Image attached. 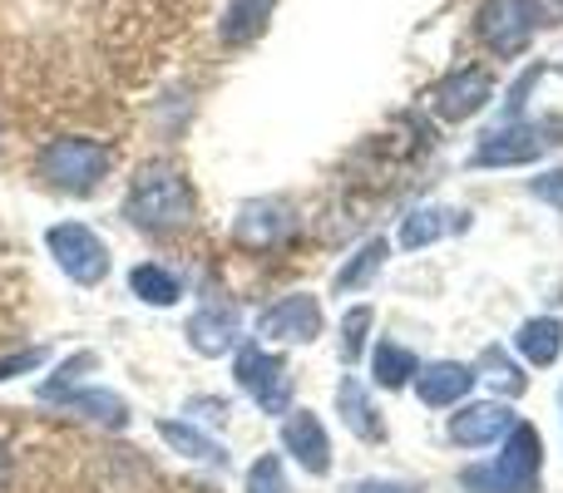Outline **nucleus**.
<instances>
[{"instance_id": "4", "label": "nucleus", "mask_w": 563, "mask_h": 493, "mask_svg": "<svg viewBox=\"0 0 563 493\" xmlns=\"http://www.w3.org/2000/svg\"><path fill=\"white\" fill-rule=\"evenodd\" d=\"M544 25L534 0H485L475 15V30L499 59H515L534 45V30Z\"/></svg>"}, {"instance_id": "2", "label": "nucleus", "mask_w": 563, "mask_h": 493, "mask_svg": "<svg viewBox=\"0 0 563 493\" xmlns=\"http://www.w3.org/2000/svg\"><path fill=\"white\" fill-rule=\"evenodd\" d=\"M539 469H544V445H539L534 425H515L505 435V449L495 464L465 469L470 493H539Z\"/></svg>"}, {"instance_id": "10", "label": "nucleus", "mask_w": 563, "mask_h": 493, "mask_svg": "<svg viewBox=\"0 0 563 493\" xmlns=\"http://www.w3.org/2000/svg\"><path fill=\"white\" fill-rule=\"evenodd\" d=\"M515 425H519L515 410L499 405V400H485V405H470L450 419V439H455L460 449H485V445H495V439H505Z\"/></svg>"}, {"instance_id": "31", "label": "nucleus", "mask_w": 563, "mask_h": 493, "mask_svg": "<svg viewBox=\"0 0 563 493\" xmlns=\"http://www.w3.org/2000/svg\"><path fill=\"white\" fill-rule=\"evenodd\" d=\"M5 479H10V459H5V449H0V489H5Z\"/></svg>"}, {"instance_id": "5", "label": "nucleus", "mask_w": 563, "mask_h": 493, "mask_svg": "<svg viewBox=\"0 0 563 493\" xmlns=\"http://www.w3.org/2000/svg\"><path fill=\"white\" fill-rule=\"evenodd\" d=\"M45 247L49 257L59 261L65 277H75L79 287H99L109 277V247L99 233H89L85 223H59L45 233Z\"/></svg>"}, {"instance_id": "28", "label": "nucleus", "mask_w": 563, "mask_h": 493, "mask_svg": "<svg viewBox=\"0 0 563 493\" xmlns=\"http://www.w3.org/2000/svg\"><path fill=\"white\" fill-rule=\"evenodd\" d=\"M40 360H45V350H20V356H10V360H0V380H10V376H20V370H35Z\"/></svg>"}, {"instance_id": "26", "label": "nucleus", "mask_w": 563, "mask_h": 493, "mask_svg": "<svg viewBox=\"0 0 563 493\" xmlns=\"http://www.w3.org/2000/svg\"><path fill=\"white\" fill-rule=\"evenodd\" d=\"M247 493H291L277 455H263L253 469H247Z\"/></svg>"}, {"instance_id": "25", "label": "nucleus", "mask_w": 563, "mask_h": 493, "mask_svg": "<svg viewBox=\"0 0 563 493\" xmlns=\"http://www.w3.org/2000/svg\"><path fill=\"white\" fill-rule=\"evenodd\" d=\"M479 370H485V380H489V385H499L505 395H519V390H525V376H519V370L509 366L505 350H495V346L479 356Z\"/></svg>"}, {"instance_id": "6", "label": "nucleus", "mask_w": 563, "mask_h": 493, "mask_svg": "<svg viewBox=\"0 0 563 493\" xmlns=\"http://www.w3.org/2000/svg\"><path fill=\"white\" fill-rule=\"evenodd\" d=\"M238 385H243L267 415H287L291 376H287V360L273 356V350H263V346L238 350Z\"/></svg>"}, {"instance_id": "30", "label": "nucleus", "mask_w": 563, "mask_h": 493, "mask_svg": "<svg viewBox=\"0 0 563 493\" xmlns=\"http://www.w3.org/2000/svg\"><path fill=\"white\" fill-rule=\"evenodd\" d=\"M351 493H420V489H410V484H390V479H366V484H356Z\"/></svg>"}, {"instance_id": "13", "label": "nucleus", "mask_w": 563, "mask_h": 493, "mask_svg": "<svg viewBox=\"0 0 563 493\" xmlns=\"http://www.w3.org/2000/svg\"><path fill=\"white\" fill-rule=\"evenodd\" d=\"M188 346L198 356H228L238 346V306H203L188 316Z\"/></svg>"}, {"instance_id": "24", "label": "nucleus", "mask_w": 563, "mask_h": 493, "mask_svg": "<svg viewBox=\"0 0 563 493\" xmlns=\"http://www.w3.org/2000/svg\"><path fill=\"white\" fill-rule=\"evenodd\" d=\"M371 321H376V311L371 306H356V311H346L341 316V360H361V350H366V330H371Z\"/></svg>"}, {"instance_id": "23", "label": "nucleus", "mask_w": 563, "mask_h": 493, "mask_svg": "<svg viewBox=\"0 0 563 493\" xmlns=\"http://www.w3.org/2000/svg\"><path fill=\"white\" fill-rule=\"evenodd\" d=\"M445 217H450V213H435V208H416V213L400 223V247H410V251H416V247H430V243H435V237L450 227Z\"/></svg>"}, {"instance_id": "19", "label": "nucleus", "mask_w": 563, "mask_h": 493, "mask_svg": "<svg viewBox=\"0 0 563 493\" xmlns=\"http://www.w3.org/2000/svg\"><path fill=\"white\" fill-rule=\"evenodd\" d=\"M129 291H134L139 301H148V306H174V301L184 296V281H178L174 271H164L158 261H144V267L129 271Z\"/></svg>"}, {"instance_id": "7", "label": "nucleus", "mask_w": 563, "mask_h": 493, "mask_svg": "<svg viewBox=\"0 0 563 493\" xmlns=\"http://www.w3.org/2000/svg\"><path fill=\"white\" fill-rule=\"evenodd\" d=\"M549 128L539 124H519V119H509L505 128H489L485 138H479L475 158L470 164L475 168H515V164H534L539 154H544L554 138H544Z\"/></svg>"}, {"instance_id": "27", "label": "nucleus", "mask_w": 563, "mask_h": 493, "mask_svg": "<svg viewBox=\"0 0 563 493\" xmlns=\"http://www.w3.org/2000/svg\"><path fill=\"white\" fill-rule=\"evenodd\" d=\"M529 193L544 198L549 208H559V213H563V168H554V173H544V178H534V183H529Z\"/></svg>"}, {"instance_id": "11", "label": "nucleus", "mask_w": 563, "mask_h": 493, "mask_svg": "<svg viewBox=\"0 0 563 493\" xmlns=\"http://www.w3.org/2000/svg\"><path fill=\"white\" fill-rule=\"evenodd\" d=\"M233 233L243 247H277L297 233V217H291V208L282 203V198H263V203H247L243 213H238Z\"/></svg>"}, {"instance_id": "9", "label": "nucleus", "mask_w": 563, "mask_h": 493, "mask_svg": "<svg viewBox=\"0 0 563 493\" xmlns=\"http://www.w3.org/2000/svg\"><path fill=\"white\" fill-rule=\"evenodd\" d=\"M257 330L273 340H317L321 336V306L317 296L297 291V296H282L273 311L257 316Z\"/></svg>"}, {"instance_id": "15", "label": "nucleus", "mask_w": 563, "mask_h": 493, "mask_svg": "<svg viewBox=\"0 0 563 493\" xmlns=\"http://www.w3.org/2000/svg\"><path fill=\"white\" fill-rule=\"evenodd\" d=\"M336 415H341V425H346L356 439H366V445H380V439H386V425H380L376 405H371L366 385H361L356 376H346L336 385Z\"/></svg>"}, {"instance_id": "14", "label": "nucleus", "mask_w": 563, "mask_h": 493, "mask_svg": "<svg viewBox=\"0 0 563 493\" xmlns=\"http://www.w3.org/2000/svg\"><path fill=\"white\" fill-rule=\"evenodd\" d=\"M475 370L470 366H460V360H440V366H426L416 376V395L426 400L430 410H445V405H455V400H465L470 390H475Z\"/></svg>"}, {"instance_id": "20", "label": "nucleus", "mask_w": 563, "mask_h": 493, "mask_svg": "<svg viewBox=\"0 0 563 493\" xmlns=\"http://www.w3.org/2000/svg\"><path fill=\"white\" fill-rule=\"evenodd\" d=\"M371 376L386 390H400L410 376H420V360H416V350L396 346V340H376V350H371Z\"/></svg>"}, {"instance_id": "29", "label": "nucleus", "mask_w": 563, "mask_h": 493, "mask_svg": "<svg viewBox=\"0 0 563 493\" xmlns=\"http://www.w3.org/2000/svg\"><path fill=\"white\" fill-rule=\"evenodd\" d=\"M188 410H194V415H198V419H223V415H228V400H213V395H198V400H194V405H188Z\"/></svg>"}, {"instance_id": "21", "label": "nucleus", "mask_w": 563, "mask_h": 493, "mask_svg": "<svg viewBox=\"0 0 563 493\" xmlns=\"http://www.w3.org/2000/svg\"><path fill=\"white\" fill-rule=\"evenodd\" d=\"M158 435L168 439V445L178 449V455H188V459H198V464H223V445H213L208 435H198L194 425H184V419H158Z\"/></svg>"}, {"instance_id": "12", "label": "nucleus", "mask_w": 563, "mask_h": 493, "mask_svg": "<svg viewBox=\"0 0 563 493\" xmlns=\"http://www.w3.org/2000/svg\"><path fill=\"white\" fill-rule=\"evenodd\" d=\"M287 425H282V445H287V455L297 459L307 474H327L331 469V439L327 429H321V419L311 415V410H287Z\"/></svg>"}, {"instance_id": "1", "label": "nucleus", "mask_w": 563, "mask_h": 493, "mask_svg": "<svg viewBox=\"0 0 563 493\" xmlns=\"http://www.w3.org/2000/svg\"><path fill=\"white\" fill-rule=\"evenodd\" d=\"M124 217L144 233H178L194 217V193L174 164H144L124 198Z\"/></svg>"}, {"instance_id": "22", "label": "nucleus", "mask_w": 563, "mask_h": 493, "mask_svg": "<svg viewBox=\"0 0 563 493\" xmlns=\"http://www.w3.org/2000/svg\"><path fill=\"white\" fill-rule=\"evenodd\" d=\"M386 237H371V243H361L356 247V257L346 261V267L336 271V291H356V287H366L371 277H376L380 267H386Z\"/></svg>"}, {"instance_id": "16", "label": "nucleus", "mask_w": 563, "mask_h": 493, "mask_svg": "<svg viewBox=\"0 0 563 493\" xmlns=\"http://www.w3.org/2000/svg\"><path fill=\"white\" fill-rule=\"evenodd\" d=\"M273 10H277V0H228L223 20H218V40L223 45H253L267 30Z\"/></svg>"}, {"instance_id": "3", "label": "nucleus", "mask_w": 563, "mask_h": 493, "mask_svg": "<svg viewBox=\"0 0 563 493\" xmlns=\"http://www.w3.org/2000/svg\"><path fill=\"white\" fill-rule=\"evenodd\" d=\"M35 168H40V178H45L49 188L85 198V193H95V188L104 183L109 148L95 144V138H49V144L40 148Z\"/></svg>"}, {"instance_id": "8", "label": "nucleus", "mask_w": 563, "mask_h": 493, "mask_svg": "<svg viewBox=\"0 0 563 493\" xmlns=\"http://www.w3.org/2000/svg\"><path fill=\"white\" fill-rule=\"evenodd\" d=\"M489 99H495V75H489L485 65H465L450 79H440L435 94H430V104H435V114L445 119V124H460V119L479 114Z\"/></svg>"}, {"instance_id": "17", "label": "nucleus", "mask_w": 563, "mask_h": 493, "mask_svg": "<svg viewBox=\"0 0 563 493\" xmlns=\"http://www.w3.org/2000/svg\"><path fill=\"white\" fill-rule=\"evenodd\" d=\"M45 400H59L65 410H79V415H89V419H99V425H109V429H124L129 425V405L119 395H109V390H40Z\"/></svg>"}, {"instance_id": "18", "label": "nucleus", "mask_w": 563, "mask_h": 493, "mask_svg": "<svg viewBox=\"0 0 563 493\" xmlns=\"http://www.w3.org/2000/svg\"><path fill=\"white\" fill-rule=\"evenodd\" d=\"M515 346H519V356H525L529 366H554L559 350H563V326L554 316H534V321L519 326Z\"/></svg>"}]
</instances>
